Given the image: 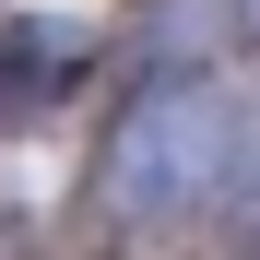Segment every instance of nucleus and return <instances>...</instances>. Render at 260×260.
<instances>
[{
	"mask_svg": "<svg viewBox=\"0 0 260 260\" xmlns=\"http://www.w3.org/2000/svg\"><path fill=\"white\" fill-rule=\"evenodd\" d=\"M237 24H248V48H260V0H237Z\"/></svg>",
	"mask_w": 260,
	"mask_h": 260,
	"instance_id": "3",
	"label": "nucleus"
},
{
	"mask_svg": "<svg viewBox=\"0 0 260 260\" xmlns=\"http://www.w3.org/2000/svg\"><path fill=\"white\" fill-rule=\"evenodd\" d=\"M95 59V24H48V12H12L0 24V107H36Z\"/></svg>",
	"mask_w": 260,
	"mask_h": 260,
	"instance_id": "2",
	"label": "nucleus"
},
{
	"mask_svg": "<svg viewBox=\"0 0 260 260\" xmlns=\"http://www.w3.org/2000/svg\"><path fill=\"white\" fill-rule=\"evenodd\" d=\"M225 178H237V95L225 83H154L107 130V166H95L118 225H178V213L225 201Z\"/></svg>",
	"mask_w": 260,
	"mask_h": 260,
	"instance_id": "1",
	"label": "nucleus"
}]
</instances>
